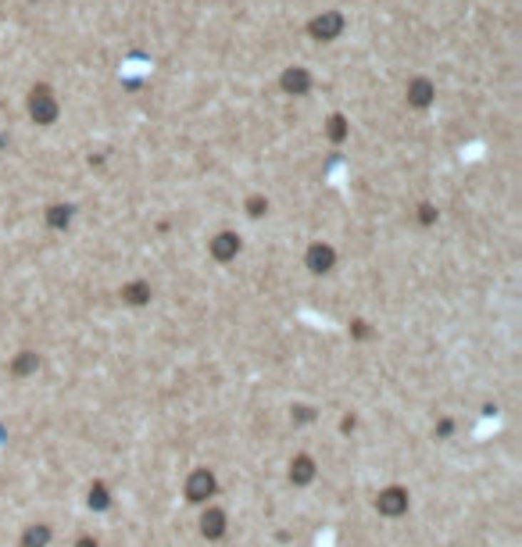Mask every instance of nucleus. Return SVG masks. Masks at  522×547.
<instances>
[{"instance_id": "nucleus-6", "label": "nucleus", "mask_w": 522, "mask_h": 547, "mask_svg": "<svg viewBox=\"0 0 522 547\" xmlns=\"http://www.w3.org/2000/svg\"><path fill=\"white\" fill-rule=\"evenodd\" d=\"M236 254H240V236L236 232H218L211 240V257L215 261H232Z\"/></svg>"}, {"instance_id": "nucleus-1", "label": "nucleus", "mask_w": 522, "mask_h": 547, "mask_svg": "<svg viewBox=\"0 0 522 547\" xmlns=\"http://www.w3.org/2000/svg\"><path fill=\"white\" fill-rule=\"evenodd\" d=\"M29 115L36 126H51L58 118V97L47 86H33L29 90Z\"/></svg>"}, {"instance_id": "nucleus-16", "label": "nucleus", "mask_w": 522, "mask_h": 547, "mask_svg": "<svg viewBox=\"0 0 522 547\" xmlns=\"http://www.w3.org/2000/svg\"><path fill=\"white\" fill-rule=\"evenodd\" d=\"M265 211H269V200L265 197H247V215L250 218H261Z\"/></svg>"}, {"instance_id": "nucleus-13", "label": "nucleus", "mask_w": 522, "mask_h": 547, "mask_svg": "<svg viewBox=\"0 0 522 547\" xmlns=\"http://www.w3.org/2000/svg\"><path fill=\"white\" fill-rule=\"evenodd\" d=\"M36 369H40V358H36L33 351H22V354L15 358V365H11L15 376H29V372H36Z\"/></svg>"}, {"instance_id": "nucleus-14", "label": "nucleus", "mask_w": 522, "mask_h": 547, "mask_svg": "<svg viewBox=\"0 0 522 547\" xmlns=\"http://www.w3.org/2000/svg\"><path fill=\"white\" fill-rule=\"evenodd\" d=\"M47 540H51V529H47V526H33V529L26 533L22 547H47Z\"/></svg>"}, {"instance_id": "nucleus-4", "label": "nucleus", "mask_w": 522, "mask_h": 547, "mask_svg": "<svg viewBox=\"0 0 522 547\" xmlns=\"http://www.w3.org/2000/svg\"><path fill=\"white\" fill-rule=\"evenodd\" d=\"M211 494H215V476H211L208 469H197V472L186 479V497L200 504V501H208Z\"/></svg>"}, {"instance_id": "nucleus-7", "label": "nucleus", "mask_w": 522, "mask_h": 547, "mask_svg": "<svg viewBox=\"0 0 522 547\" xmlns=\"http://www.w3.org/2000/svg\"><path fill=\"white\" fill-rule=\"evenodd\" d=\"M376 508H379L383 515H401V511L408 508V494H404L401 486H390V490H383V494H379Z\"/></svg>"}, {"instance_id": "nucleus-18", "label": "nucleus", "mask_w": 522, "mask_h": 547, "mask_svg": "<svg viewBox=\"0 0 522 547\" xmlns=\"http://www.w3.org/2000/svg\"><path fill=\"white\" fill-rule=\"evenodd\" d=\"M419 222H422V225H433V222H436V208H433V204H422V208H419Z\"/></svg>"}, {"instance_id": "nucleus-8", "label": "nucleus", "mask_w": 522, "mask_h": 547, "mask_svg": "<svg viewBox=\"0 0 522 547\" xmlns=\"http://www.w3.org/2000/svg\"><path fill=\"white\" fill-rule=\"evenodd\" d=\"M433 97H436V90H433L429 79H411V83H408V104H411V108H429Z\"/></svg>"}, {"instance_id": "nucleus-19", "label": "nucleus", "mask_w": 522, "mask_h": 547, "mask_svg": "<svg viewBox=\"0 0 522 547\" xmlns=\"http://www.w3.org/2000/svg\"><path fill=\"white\" fill-rule=\"evenodd\" d=\"M76 547H97V543H93V540H90V536H83V540H79V543H76Z\"/></svg>"}, {"instance_id": "nucleus-10", "label": "nucleus", "mask_w": 522, "mask_h": 547, "mask_svg": "<svg viewBox=\"0 0 522 547\" xmlns=\"http://www.w3.org/2000/svg\"><path fill=\"white\" fill-rule=\"evenodd\" d=\"M312 476H315V461H312L308 454L294 458V465H290V479H294V483H312Z\"/></svg>"}, {"instance_id": "nucleus-17", "label": "nucleus", "mask_w": 522, "mask_h": 547, "mask_svg": "<svg viewBox=\"0 0 522 547\" xmlns=\"http://www.w3.org/2000/svg\"><path fill=\"white\" fill-rule=\"evenodd\" d=\"M90 508H108V490L101 483H93V490H90Z\"/></svg>"}, {"instance_id": "nucleus-12", "label": "nucleus", "mask_w": 522, "mask_h": 547, "mask_svg": "<svg viewBox=\"0 0 522 547\" xmlns=\"http://www.w3.org/2000/svg\"><path fill=\"white\" fill-rule=\"evenodd\" d=\"M122 297L129 305H147L150 301V287L147 283H129V287H122Z\"/></svg>"}, {"instance_id": "nucleus-9", "label": "nucleus", "mask_w": 522, "mask_h": 547, "mask_svg": "<svg viewBox=\"0 0 522 547\" xmlns=\"http://www.w3.org/2000/svg\"><path fill=\"white\" fill-rule=\"evenodd\" d=\"M200 533H204L208 540H218V536L225 533V515H222L218 508H208L204 518H200Z\"/></svg>"}, {"instance_id": "nucleus-5", "label": "nucleus", "mask_w": 522, "mask_h": 547, "mask_svg": "<svg viewBox=\"0 0 522 547\" xmlns=\"http://www.w3.org/2000/svg\"><path fill=\"white\" fill-rule=\"evenodd\" d=\"M280 86H283V93H290V97H301V93H308L312 90V76H308V68H287L283 72V79H280Z\"/></svg>"}, {"instance_id": "nucleus-3", "label": "nucleus", "mask_w": 522, "mask_h": 547, "mask_svg": "<svg viewBox=\"0 0 522 547\" xmlns=\"http://www.w3.org/2000/svg\"><path fill=\"white\" fill-rule=\"evenodd\" d=\"M304 261H308V268L315 272V276H326V272L337 265V250L329 243H312L308 254H304Z\"/></svg>"}, {"instance_id": "nucleus-2", "label": "nucleus", "mask_w": 522, "mask_h": 547, "mask_svg": "<svg viewBox=\"0 0 522 547\" xmlns=\"http://www.w3.org/2000/svg\"><path fill=\"white\" fill-rule=\"evenodd\" d=\"M340 33H344V15H340V11H322V15H315V19L308 22V36L319 40V44H329V40H337Z\"/></svg>"}, {"instance_id": "nucleus-15", "label": "nucleus", "mask_w": 522, "mask_h": 547, "mask_svg": "<svg viewBox=\"0 0 522 547\" xmlns=\"http://www.w3.org/2000/svg\"><path fill=\"white\" fill-rule=\"evenodd\" d=\"M326 133H329V140H333V143H340V140L347 136V118H344V115H333Z\"/></svg>"}, {"instance_id": "nucleus-11", "label": "nucleus", "mask_w": 522, "mask_h": 547, "mask_svg": "<svg viewBox=\"0 0 522 547\" xmlns=\"http://www.w3.org/2000/svg\"><path fill=\"white\" fill-rule=\"evenodd\" d=\"M68 222H72V208H68V204H54V208H47V225L65 229Z\"/></svg>"}]
</instances>
